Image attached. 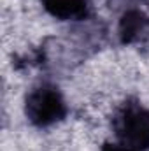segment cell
<instances>
[{
  "label": "cell",
  "instance_id": "cell-1",
  "mask_svg": "<svg viewBox=\"0 0 149 151\" xmlns=\"http://www.w3.org/2000/svg\"><path fill=\"white\" fill-rule=\"evenodd\" d=\"M117 142L132 151H149V109L137 100H126L112 118Z\"/></svg>",
  "mask_w": 149,
  "mask_h": 151
},
{
  "label": "cell",
  "instance_id": "cell-2",
  "mask_svg": "<svg viewBox=\"0 0 149 151\" xmlns=\"http://www.w3.org/2000/svg\"><path fill=\"white\" fill-rule=\"evenodd\" d=\"M25 113L35 127H51L67 116V106L58 86L40 83L30 90L25 102Z\"/></svg>",
  "mask_w": 149,
  "mask_h": 151
},
{
  "label": "cell",
  "instance_id": "cell-3",
  "mask_svg": "<svg viewBox=\"0 0 149 151\" xmlns=\"http://www.w3.org/2000/svg\"><path fill=\"white\" fill-rule=\"evenodd\" d=\"M149 35V18L140 9H128L119 19V37L123 44L142 42Z\"/></svg>",
  "mask_w": 149,
  "mask_h": 151
},
{
  "label": "cell",
  "instance_id": "cell-4",
  "mask_svg": "<svg viewBox=\"0 0 149 151\" xmlns=\"http://www.w3.org/2000/svg\"><path fill=\"white\" fill-rule=\"evenodd\" d=\"M44 9L62 21H79L90 14L91 0H40Z\"/></svg>",
  "mask_w": 149,
  "mask_h": 151
},
{
  "label": "cell",
  "instance_id": "cell-5",
  "mask_svg": "<svg viewBox=\"0 0 149 151\" xmlns=\"http://www.w3.org/2000/svg\"><path fill=\"white\" fill-rule=\"evenodd\" d=\"M102 151H132V150H128V148L121 146L119 142H116V144H105L102 148Z\"/></svg>",
  "mask_w": 149,
  "mask_h": 151
}]
</instances>
